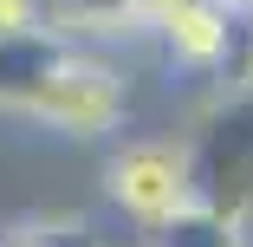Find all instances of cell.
Here are the masks:
<instances>
[{
    "instance_id": "277c9868",
    "label": "cell",
    "mask_w": 253,
    "mask_h": 247,
    "mask_svg": "<svg viewBox=\"0 0 253 247\" xmlns=\"http://www.w3.org/2000/svg\"><path fill=\"white\" fill-rule=\"evenodd\" d=\"M149 33L163 39L169 65L182 72H221L240 46V13L221 0H169V7L149 20Z\"/></svg>"
},
{
    "instance_id": "5b68a950",
    "label": "cell",
    "mask_w": 253,
    "mask_h": 247,
    "mask_svg": "<svg viewBox=\"0 0 253 247\" xmlns=\"http://www.w3.org/2000/svg\"><path fill=\"white\" fill-rule=\"evenodd\" d=\"M72 59V39L59 26H20L0 33V111H26L39 85Z\"/></svg>"
},
{
    "instance_id": "3957f363",
    "label": "cell",
    "mask_w": 253,
    "mask_h": 247,
    "mask_svg": "<svg viewBox=\"0 0 253 247\" xmlns=\"http://www.w3.org/2000/svg\"><path fill=\"white\" fill-rule=\"evenodd\" d=\"M104 195L117 202L124 221L143 234H156L182 208H195V182H188V143L182 137H130L124 150L104 163Z\"/></svg>"
},
{
    "instance_id": "52a82bcc",
    "label": "cell",
    "mask_w": 253,
    "mask_h": 247,
    "mask_svg": "<svg viewBox=\"0 0 253 247\" xmlns=\"http://www.w3.org/2000/svg\"><path fill=\"white\" fill-rule=\"evenodd\" d=\"M221 7H234V13H240V7H253V0H221Z\"/></svg>"
},
{
    "instance_id": "6da1fadb",
    "label": "cell",
    "mask_w": 253,
    "mask_h": 247,
    "mask_svg": "<svg viewBox=\"0 0 253 247\" xmlns=\"http://www.w3.org/2000/svg\"><path fill=\"white\" fill-rule=\"evenodd\" d=\"M188 143V182H195V208L208 215H240L253 202V72L227 78L221 98L195 117Z\"/></svg>"
},
{
    "instance_id": "7a4b0ae2",
    "label": "cell",
    "mask_w": 253,
    "mask_h": 247,
    "mask_svg": "<svg viewBox=\"0 0 253 247\" xmlns=\"http://www.w3.org/2000/svg\"><path fill=\"white\" fill-rule=\"evenodd\" d=\"M130 111V72L117 59H97L84 52V46H72V59L39 85V98L20 111L45 130H59L72 143H97V137H111Z\"/></svg>"
},
{
    "instance_id": "8992f818",
    "label": "cell",
    "mask_w": 253,
    "mask_h": 247,
    "mask_svg": "<svg viewBox=\"0 0 253 247\" xmlns=\"http://www.w3.org/2000/svg\"><path fill=\"white\" fill-rule=\"evenodd\" d=\"M149 247H240L234 221L227 215H208V208H182L175 221H163L149 234Z\"/></svg>"
}]
</instances>
